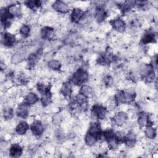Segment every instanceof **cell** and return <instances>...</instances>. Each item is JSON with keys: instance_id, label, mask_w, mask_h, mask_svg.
Here are the masks:
<instances>
[{"instance_id": "obj_27", "label": "cell", "mask_w": 158, "mask_h": 158, "mask_svg": "<svg viewBox=\"0 0 158 158\" xmlns=\"http://www.w3.org/2000/svg\"><path fill=\"white\" fill-rule=\"evenodd\" d=\"M14 112L12 109L9 107V108H6L4 109L3 112V116L4 119L7 120V119H10L12 116H13Z\"/></svg>"}, {"instance_id": "obj_26", "label": "cell", "mask_w": 158, "mask_h": 158, "mask_svg": "<svg viewBox=\"0 0 158 158\" xmlns=\"http://www.w3.org/2000/svg\"><path fill=\"white\" fill-rule=\"evenodd\" d=\"M48 67L53 70L57 71L61 68V63L57 60H51L48 62Z\"/></svg>"}, {"instance_id": "obj_29", "label": "cell", "mask_w": 158, "mask_h": 158, "mask_svg": "<svg viewBox=\"0 0 158 158\" xmlns=\"http://www.w3.org/2000/svg\"><path fill=\"white\" fill-rule=\"evenodd\" d=\"M104 81L106 85L110 86L113 84V78L110 76H107L104 78Z\"/></svg>"}, {"instance_id": "obj_21", "label": "cell", "mask_w": 158, "mask_h": 158, "mask_svg": "<svg viewBox=\"0 0 158 158\" xmlns=\"http://www.w3.org/2000/svg\"><path fill=\"white\" fill-rule=\"evenodd\" d=\"M79 93L88 98L93 95V90L90 86L87 85H83L81 87Z\"/></svg>"}, {"instance_id": "obj_20", "label": "cell", "mask_w": 158, "mask_h": 158, "mask_svg": "<svg viewBox=\"0 0 158 158\" xmlns=\"http://www.w3.org/2000/svg\"><path fill=\"white\" fill-rule=\"evenodd\" d=\"M60 93L65 97H70L72 93V85L70 82H65L64 84H62L60 90Z\"/></svg>"}, {"instance_id": "obj_28", "label": "cell", "mask_w": 158, "mask_h": 158, "mask_svg": "<svg viewBox=\"0 0 158 158\" xmlns=\"http://www.w3.org/2000/svg\"><path fill=\"white\" fill-rule=\"evenodd\" d=\"M62 120V116L59 113L55 114L52 117V122L55 124H59Z\"/></svg>"}, {"instance_id": "obj_23", "label": "cell", "mask_w": 158, "mask_h": 158, "mask_svg": "<svg viewBox=\"0 0 158 158\" xmlns=\"http://www.w3.org/2000/svg\"><path fill=\"white\" fill-rule=\"evenodd\" d=\"M144 133L146 136L149 139H154L156 136V131L152 127V125H148L146 126Z\"/></svg>"}, {"instance_id": "obj_2", "label": "cell", "mask_w": 158, "mask_h": 158, "mask_svg": "<svg viewBox=\"0 0 158 158\" xmlns=\"http://www.w3.org/2000/svg\"><path fill=\"white\" fill-rule=\"evenodd\" d=\"M92 115L98 120H103L107 115V108L102 105L96 104L93 106L91 108Z\"/></svg>"}, {"instance_id": "obj_4", "label": "cell", "mask_w": 158, "mask_h": 158, "mask_svg": "<svg viewBox=\"0 0 158 158\" xmlns=\"http://www.w3.org/2000/svg\"><path fill=\"white\" fill-rule=\"evenodd\" d=\"M85 15V12L82 9L76 7L74 8L70 14V19L73 23H79L80 20H83Z\"/></svg>"}, {"instance_id": "obj_6", "label": "cell", "mask_w": 158, "mask_h": 158, "mask_svg": "<svg viewBox=\"0 0 158 158\" xmlns=\"http://www.w3.org/2000/svg\"><path fill=\"white\" fill-rule=\"evenodd\" d=\"M52 7L53 9L61 14H65L69 11V6L65 2L62 1H56L52 4Z\"/></svg>"}, {"instance_id": "obj_11", "label": "cell", "mask_w": 158, "mask_h": 158, "mask_svg": "<svg viewBox=\"0 0 158 158\" xmlns=\"http://www.w3.org/2000/svg\"><path fill=\"white\" fill-rule=\"evenodd\" d=\"M23 153V148L22 147L17 144L14 143L12 144L9 148V155L13 157H17L22 155Z\"/></svg>"}, {"instance_id": "obj_17", "label": "cell", "mask_w": 158, "mask_h": 158, "mask_svg": "<svg viewBox=\"0 0 158 158\" xmlns=\"http://www.w3.org/2000/svg\"><path fill=\"white\" fill-rule=\"evenodd\" d=\"M123 143L129 148L133 147L136 143V136L133 133H129L127 135H125Z\"/></svg>"}, {"instance_id": "obj_9", "label": "cell", "mask_w": 158, "mask_h": 158, "mask_svg": "<svg viewBox=\"0 0 158 158\" xmlns=\"http://www.w3.org/2000/svg\"><path fill=\"white\" fill-rule=\"evenodd\" d=\"M30 106L27 104H26L25 102L23 103L20 104L17 108L16 110V114L19 117L25 118H26L30 110Z\"/></svg>"}, {"instance_id": "obj_1", "label": "cell", "mask_w": 158, "mask_h": 158, "mask_svg": "<svg viewBox=\"0 0 158 158\" xmlns=\"http://www.w3.org/2000/svg\"><path fill=\"white\" fill-rule=\"evenodd\" d=\"M89 78V75L88 72L83 69H78L73 74L71 79V81L75 85L80 86L84 85Z\"/></svg>"}, {"instance_id": "obj_15", "label": "cell", "mask_w": 158, "mask_h": 158, "mask_svg": "<svg viewBox=\"0 0 158 158\" xmlns=\"http://www.w3.org/2000/svg\"><path fill=\"white\" fill-rule=\"evenodd\" d=\"M156 41L155 35L152 31H148L143 36L141 40V42L143 44H147L151 43H154Z\"/></svg>"}, {"instance_id": "obj_3", "label": "cell", "mask_w": 158, "mask_h": 158, "mask_svg": "<svg viewBox=\"0 0 158 158\" xmlns=\"http://www.w3.org/2000/svg\"><path fill=\"white\" fill-rule=\"evenodd\" d=\"M110 23L112 28L117 31L122 33L126 29V23L125 21L120 17L112 20Z\"/></svg>"}, {"instance_id": "obj_8", "label": "cell", "mask_w": 158, "mask_h": 158, "mask_svg": "<svg viewBox=\"0 0 158 158\" xmlns=\"http://www.w3.org/2000/svg\"><path fill=\"white\" fill-rule=\"evenodd\" d=\"M16 41L15 36L9 32H4L2 36V43L5 46L11 47Z\"/></svg>"}, {"instance_id": "obj_14", "label": "cell", "mask_w": 158, "mask_h": 158, "mask_svg": "<svg viewBox=\"0 0 158 158\" xmlns=\"http://www.w3.org/2000/svg\"><path fill=\"white\" fill-rule=\"evenodd\" d=\"M94 15L96 20L98 22H101L105 20L107 17V12L105 9L102 6H98L96 7L94 12Z\"/></svg>"}, {"instance_id": "obj_7", "label": "cell", "mask_w": 158, "mask_h": 158, "mask_svg": "<svg viewBox=\"0 0 158 158\" xmlns=\"http://www.w3.org/2000/svg\"><path fill=\"white\" fill-rule=\"evenodd\" d=\"M128 119V115L125 112H118L113 117V122L117 126H122Z\"/></svg>"}, {"instance_id": "obj_18", "label": "cell", "mask_w": 158, "mask_h": 158, "mask_svg": "<svg viewBox=\"0 0 158 158\" xmlns=\"http://www.w3.org/2000/svg\"><path fill=\"white\" fill-rule=\"evenodd\" d=\"M38 100L39 98L36 94L33 92H30L25 96L24 102L29 106H31L35 104Z\"/></svg>"}, {"instance_id": "obj_10", "label": "cell", "mask_w": 158, "mask_h": 158, "mask_svg": "<svg viewBox=\"0 0 158 158\" xmlns=\"http://www.w3.org/2000/svg\"><path fill=\"white\" fill-rule=\"evenodd\" d=\"M7 10L11 17H19L22 15L21 8L16 4H10L7 7Z\"/></svg>"}, {"instance_id": "obj_25", "label": "cell", "mask_w": 158, "mask_h": 158, "mask_svg": "<svg viewBox=\"0 0 158 158\" xmlns=\"http://www.w3.org/2000/svg\"><path fill=\"white\" fill-rule=\"evenodd\" d=\"M19 33L24 38L28 36L30 34V26L27 24H23L19 29Z\"/></svg>"}, {"instance_id": "obj_24", "label": "cell", "mask_w": 158, "mask_h": 158, "mask_svg": "<svg viewBox=\"0 0 158 158\" xmlns=\"http://www.w3.org/2000/svg\"><path fill=\"white\" fill-rule=\"evenodd\" d=\"M26 6L30 9L35 10L41 6V1H27L24 2Z\"/></svg>"}, {"instance_id": "obj_19", "label": "cell", "mask_w": 158, "mask_h": 158, "mask_svg": "<svg viewBox=\"0 0 158 158\" xmlns=\"http://www.w3.org/2000/svg\"><path fill=\"white\" fill-rule=\"evenodd\" d=\"M41 52L40 51L36 52L30 54L27 58V64L30 67H33L38 60L41 56Z\"/></svg>"}, {"instance_id": "obj_5", "label": "cell", "mask_w": 158, "mask_h": 158, "mask_svg": "<svg viewBox=\"0 0 158 158\" xmlns=\"http://www.w3.org/2000/svg\"><path fill=\"white\" fill-rule=\"evenodd\" d=\"M30 130L35 136H40L43 133L44 128L41 121L35 120L31 124Z\"/></svg>"}, {"instance_id": "obj_12", "label": "cell", "mask_w": 158, "mask_h": 158, "mask_svg": "<svg viewBox=\"0 0 158 158\" xmlns=\"http://www.w3.org/2000/svg\"><path fill=\"white\" fill-rule=\"evenodd\" d=\"M138 124L139 125L140 127H146L148 125H152L150 124V120H149V115L144 112H140L138 114V120H137Z\"/></svg>"}, {"instance_id": "obj_16", "label": "cell", "mask_w": 158, "mask_h": 158, "mask_svg": "<svg viewBox=\"0 0 158 158\" xmlns=\"http://www.w3.org/2000/svg\"><path fill=\"white\" fill-rule=\"evenodd\" d=\"M28 128V124L25 121H21L15 127V131L19 135H23L27 133Z\"/></svg>"}, {"instance_id": "obj_13", "label": "cell", "mask_w": 158, "mask_h": 158, "mask_svg": "<svg viewBox=\"0 0 158 158\" xmlns=\"http://www.w3.org/2000/svg\"><path fill=\"white\" fill-rule=\"evenodd\" d=\"M41 37L44 40H50L54 35V30L51 27H44L40 31Z\"/></svg>"}, {"instance_id": "obj_22", "label": "cell", "mask_w": 158, "mask_h": 158, "mask_svg": "<svg viewBox=\"0 0 158 158\" xmlns=\"http://www.w3.org/2000/svg\"><path fill=\"white\" fill-rule=\"evenodd\" d=\"M99 139L95 136L94 135L87 132L85 137V141L86 145L88 146H94Z\"/></svg>"}]
</instances>
